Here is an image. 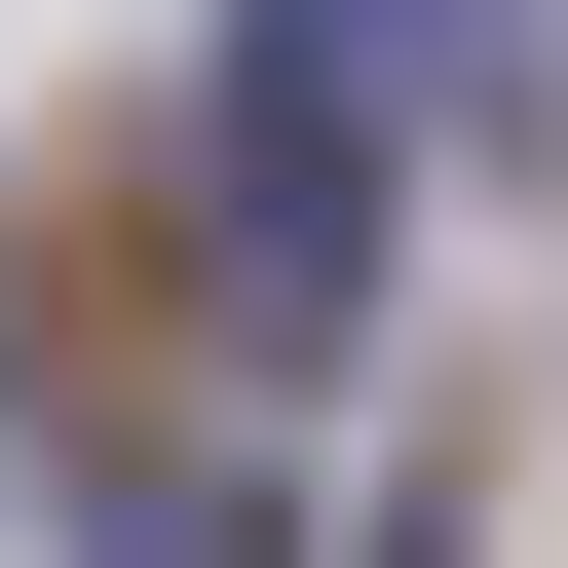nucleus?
Wrapping results in <instances>:
<instances>
[{"instance_id": "obj_1", "label": "nucleus", "mask_w": 568, "mask_h": 568, "mask_svg": "<svg viewBox=\"0 0 568 568\" xmlns=\"http://www.w3.org/2000/svg\"><path fill=\"white\" fill-rule=\"evenodd\" d=\"M152 227H190L152 152H39V227H0V265H39L0 342H39V417H77V455H152V417H190V265H152Z\"/></svg>"}]
</instances>
